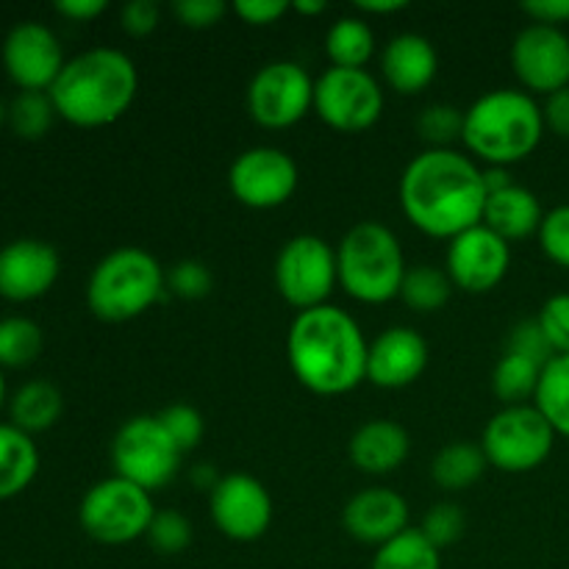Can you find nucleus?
<instances>
[{
    "mask_svg": "<svg viewBox=\"0 0 569 569\" xmlns=\"http://www.w3.org/2000/svg\"><path fill=\"white\" fill-rule=\"evenodd\" d=\"M487 198L481 167L450 148L415 156L400 178L406 220L433 239H456L481 226Z\"/></svg>",
    "mask_w": 569,
    "mask_h": 569,
    "instance_id": "nucleus-1",
    "label": "nucleus"
},
{
    "mask_svg": "<svg viewBox=\"0 0 569 569\" xmlns=\"http://www.w3.org/2000/svg\"><path fill=\"white\" fill-rule=\"evenodd\" d=\"M367 350L359 322L337 306L300 311L287 333L289 370L322 398L348 395L367 381Z\"/></svg>",
    "mask_w": 569,
    "mask_h": 569,
    "instance_id": "nucleus-2",
    "label": "nucleus"
},
{
    "mask_svg": "<svg viewBox=\"0 0 569 569\" xmlns=\"http://www.w3.org/2000/svg\"><path fill=\"white\" fill-rule=\"evenodd\" d=\"M139 92L131 56L114 48H89L67 59L50 87L56 114L78 128H103L120 120Z\"/></svg>",
    "mask_w": 569,
    "mask_h": 569,
    "instance_id": "nucleus-3",
    "label": "nucleus"
},
{
    "mask_svg": "<svg viewBox=\"0 0 569 569\" xmlns=\"http://www.w3.org/2000/svg\"><path fill=\"white\" fill-rule=\"evenodd\" d=\"M545 117L537 100L520 89H492L465 111L467 150L489 167H509L539 148Z\"/></svg>",
    "mask_w": 569,
    "mask_h": 569,
    "instance_id": "nucleus-4",
    "label": "nucleus"
},
{
    "mask_svg": "<svg viewBox=\"0 0 569 569\" xmlns=\"http://www.w3.org/2000/svg\"><path fill=\"white\" fill-rule=\"evenodd\" d=\"M339 287L367 306L398 298L406 278V256L398 237L383 222H356L337 248Z\"/></svg>",
    "mask_w": 569,
    "mask_h": 569,
    "instance_id": "nucleus-5",
    "label": "nucleus"
},
{
    "mask_svg": "<svg viewBox=\"0 0 569 569\" xmlns=\"http://www.w3.org/2000/svg\"><path fill=\"white\" fill-rule=\"evenodd\" d=\"M167 289V272L142 248H117L94 264L87 306L98 320L128 322L153 309Z\"/></svg>",
    "mask_w": 569,
    "mask_h": 569,
    "instance_id": "nucleus-6",
    "label": "nucleus"
},
{
    "mask_svg": "<svg viewBox=\"0 0 569 569\" xmlns=\"http://www.w3.org/2000/svg\"><path fill=\"white\" fill-rule=\"evenodd\" d=\"M156 509L150 492L120 476H111L87 489L78 506L83 533L100 545H128L148 537Z\"/></svg>",
    "mask_w": 569,
    "mask_h": 569,
    "instance_id": "nucleus-7",
    "label": "nucleus"
},
{
    "mask_svg": "<svg viewBox=\"0 0 569 569\" xmlns=\"http://www.w3.org/2000/svg\"><path fill=\"white\" fill-rule=\"evenodd\" d=\"M556 431L537 406H506L483 428L481 448L489 465L500 472H531L550 459Z\"/></svg>",
    "mask_w": 569,
    "mask_h": 569,
    "instance_id": "nucleus-8",
    "label": "nucleus"
},
{
    "mask_svg": "<svg viewBox=\"0 0 569 569\" xmlns=\"http://www.w3.org/2000/svg\"><path fill=\"white\" fill-rule=\"evenodd\" d=\"M183 453L172 442L159 417L139 415L122 422L111 442V465L117 476L137 483L144 492L164 489L176 478Z\"/></svg>",
    "mask_w": 569,
    "mask_h": 569,
    "instance_id": "nucleus-9",
    "label": "nucleus"
},
{
    "mask_svg": "<svg viewBox=\"0 0 569 569\" xmlns=\"http://www.w3.org/2000/svg\"><path fill=\"white\" fill-rule=\"evenodd\" d=\"M339 283L337 250L315 233L292 237L276 259V289L292 309L309 311L328 306Z\"/></svg>",
    "mask_w": 569,
    "mask_h": 569,
    "instance_id": "nucleus-10",
    "label": "nucleus"
},
{
    "mask_svg": "<svg viewBox=\"0 0 569 569\" xmlns=\"http://www.w3.org/2000/svg\"><path fill=\"white\" fill-rule=\"evenodd\" d=\"M315 111L339 133H361L383 114V89L367 70L328 67L315 81Z\"/></svg>",
    "mask_w": 569,
    "mask_h": 569,
    "instance_id": "nucleus-11",
    "label": "nucleus"
},
{
    "mask_svg": "<svg viewBox=\"0 0 569 569\" xmlns=\"http://www.w3.org/2000/svg\"><path fill=\"white\" fill-rule=\"evenodd\" d=\"M315 109V81L295 61H270L248 87V111L261 128H289Z\"/></svg>",
    "mask_w": 569,
    "mask_h": 569,
    "instance_id": "nucleus-12",
    "label": "nucleus"
},
{
    "mask_svg": "<svg viewBox=\"0 0 569 569\" xmlns=\"http://www.w3.org/2000/svg\"><path fill=\"white\" fill-rule=\"evenodd\" d=\"M300 181L298 164L281 148L259 144L233 159L228 170L231 194L248 209H278L295 194Z\"/></svg>",
    "mask_w": 569,
    "mask_h": 569,
    "instance_id": "nucleus-13",
    "label": "nucleus"
},
{
    "mask_svg": "<svg viewBox=\"0 0 569 569\" xmlns=\"http://www.w3.org/2000/svg\"><path fill=\"white\" fill-rule=\"evenodd\" d=\"M3 70L20 92H50L67 59L61 53L59 37L44 22H17L0 48Z\"/></svg>",
    "mask_w": 569,
    "mask_h": 569,
    "instance_id": "nucleus-14",
    "label": "nucleus"
},
{
    "mask_svg": "<svg viewBox=\"0 0 569 569\" xmlns=\"http://www.w3.org/2000/svg\"><path fill=\"white\" fill-rule=\"evenodd\" d=\"M209 511L222 537L233 542H256L270 531L272 498L259 478L231 472L211 489Z\"/></svg>",
    "mask_w": 569,
    "mask_h": 569,
    "instance_id": "nucleus-15",
    "label": "nucleus"
},
{
    "mask_svg": "<svg viewBox=\"0 0 569 569\" xmlns=\"http://www.w3.org/2000/svg\"><path fill=\"white\" fill-rule=\"evenodd\" d=\"M511 67L528 92L553 94L569 87V37L561 28L531 22L511 44Z\"/></svg>",
    "mask_w": 569,
    "mask_h": 569,
    "instance_id": "nucleus-16",
    "label": "nucleus"
},
{
    "mask_svg": "<svg viewBox=\"0 0 569 569\" xmlns=\"http://www.w3.org/2000/svg\"><path fill=\"white\" fill-rule=\"evenodd\" d=\"M511 264V248L506 239L489 231L487 226H476L470 231L450 239L448 248V278L456 289L470 295L492 292L506 278Z\"/></svg>",
    "mask_w": 569,
    "mask_h": 569,
    "instance_id": "nucleus-17",
    "label": "nucleus"
},
{
    "mask_svg": "<svg viewBox=\"0 0 569 569\" xmlns=\"http://www.w3.org/2000/svg\"><path fill=\"white\" fill-rule=\"evenodd\" d=\"M59 250L44 239H11L0 248V298L11 303L44 298L59 281Z\"/></svg>",
    "mask_w": 569,
    "mask_h": 569,
    "instance_id": "nucleus-18",
    "label": "nucleus"
},
{
    "mask_svg": "<svg viewBox=\"0 0 569 569\" xmlns=\"http://www.w3.org/2000/svg\"><path fill=\"white\" fill-rule=\"evenodd\" d=\"M428 367V342L409 326L378 333L367 350V381L381 389H403Z\"/></svg>",
    "mask_w": 569,
    "mask_h": 569,
    "instance_id": "nucleus-19",
    "label": "nucleus"
},
{
    "mask_svg": "<svg viewBox=\"0 0 569 569\" xmlns=\"http://www.w3.org/2000/svg\"><path fill=\"white\" fill-rule=\"evenodd\" d=\"M345 531L365 545H387L409 531V503L392 489H361L342 511Z\"/></svg>",
    "mask_w": 569,
    "mask_h": 569,
    "instance_id": "nucleus-20",
    "label": "nucleus"
},
{
    "mask_svg": "<svg viewBox=\"0 0 569 569\" xmlns=\"http://www.w3.org/2000/svg\"><path fill=\"white\" fill-rule=\"evenodd\" d=\"M439 56L431 39L420 33H398L381 53V72L398 94H417L437 78Z\"/></svg>",
    "mask_w": 569,
    "mask_h": 569,
    "instance_id": "nucleus-21",
    "label": "nucleus"
},
{
    "mask_svg": "<svg viewBox=\"0 0 569 569\" xmlns=\"http://www.w3.org/2000/svg\"><path fill=\"white\" fill-rule=\"evenodd\" d=\"M411 439L395 420H370L350 437L348 453L356 470L367 476H389L409 459Z\"/></svg>",
    "mask_w": 569,
    "mask_h": 569,
    "instance_id": "nucleus-22",
    "label": "nucleus"
},
{
    "mask_svg": "<svg viewBox=\"0 0 569 569\" xmlns=\"http://www.w3.org/2000/svg\"><path fill=\"white\" fill-rule=\"evenodd\" d=\"M542 220L545 214L539 198L520 183H511V187L489 194L487 209H483V226L506 242H517V239L539 233Z\"/></svg>",
    "mask_w": 569,
    "mask_h": 569,
    "instance_id": "nucleus-23",
    "label": "nucleus"
},
{
    "mask_svg": "<svg viewBox=\"0 0 569 569\" xmlns=\"http://www.w3.org/2000/svg\"><path fill=\"white\" fill-rule=\"evenodd\" d=\"M39 472V450L31 433L0 422V500L26 492Z\"/></svg>",
    "mask_w": 569,
    "mask_h": 569,
    "instance_id": "nucleus-24",
    "label": "nucleus"
},
{
    "mask_svg": "<svg viewBox=\"0 0 569 569\" xmlns=\"http://www.w3.org/2000/svg\"><path fill=\"white\" fill-rule=\"evenodd\" d=\"M61 411H64V398H61L59 387L50 381H28L17 389L9 398V417L11 426H17L26 433H42L59 422Z\"/></svg>",
    "mask_w": 569,
    "mask_h": 569,
    "instance_id": "nucleus-25",
    "label": "nucleus"
},
{
    "mask_svg": "<svg viewBox=\"0 0 569 569\" xmlns=\"http://www.w3.org/2000/svg\"><path fill=\"white\" fill-rule=\"evenodd\" d=\"M487 456L483 448L476 442H450L448 448L433 456L431 478L439 489L448 492H465L487 470Z\"/></svg>",
    "mask_w": 569,
    "mask_h": 569,
    "instance_id": "nucleus-26",
    "label": "nucleus"
},
{
    "mask_svg": "<svg viewBox=\"0 0 569 569\" xmlns=\"http://www.w3.org/2000/svg\"><path fill=\"white\" fill-rule=\"evenodd\" d=\"M326 53L333 67L365 70L376 56V33L361 17H339L326 37Z\"/></svg>",
    "mask_w": 569,
    "mask_h": 569,
    "instance_id": "nucleus-27",
    "label": "nucleus"
},
{
    "mask_svg": "<svg viewBox=\"0 0 569 569\" xmlns=\"http://www.w3.org/2000/svg\"><path fill=\"white\" fill-rule=\"evenodd\" d=\"M537 409L556 431V437L569 439V356H553L545 365L537 389Z\"/></svg>",
    "mask_w": 569,
    "mask_h": 569,
    "instance_id": "nucleus-28",
    "label": "nucleus"
},
{
    "mask_svg": "<svg viewBox=\"0 0 569 569\" xmlns=\"http://www.w3.org/2000/svg\"><path fill=\"white\" fill-rule=\"evenodd\" d=\"M370 569H442V556L420 528H409L376 550Z\"/></svg>",
    "mask_w": 569,
    "mask_h": 569,
    "instance_id": "nucleus-29",
    "label": "nucleus"
},
{
    "mask_svg": "<svg viewBox=\"0 0 569 569\" xmlns=\"http://www.w3.org/2000/svg\"><path fill=\"white\" fill-rule=\"evenodd\" d=\"M44 348V333L31 317L11 315L0 320V370L33 365Z\"/></svg>",
    "mask_w": 569,
    "mask_h": 569,
    "instance_id": "nucleus-30",
    "label": "nucleus"
},
{
    "mask_svg": "<svg viewBox=\"0 0 569 569\" xmlns=\"http://www.w3.org/2000/svg\"><path fill=\"white\" fill-rule=\"evenodd\" d=\"M542 370L545 367L533 365V361L503 353V359L495 365L492 392L498 395V400H503L506 406H526V400L537 398Z\"/></svg>",
    "mask_w": 569,
    "mask_h": 569,
    "instance_id": "nucleus-31",
    "label": "nucleus"
},
{
    "mask_svg": "<svg viewBox=\"0 0 569 569\" xmlns=\"http://www.w3.org/2000/svg\"><path fill=\"white\" fill-rule=\"evenodd\" d=\"M453 292V281L448 278V272L437 270L431 264H420L406 270L403 287H400V298L409 309L420 311V315H431L439 311L450 300Z\"/></svg>",
    "mask_w": 569,
    "mask_h": 569,
    "instance_id": "nucleus-32",
    "label": "nucleus"
},
{
    "mask_svg": "<svg viewBox=\"0 0 569 569\" xmlns=\"http://www.w3.org/2000/svg\"><path fill=\"white\" fill-rule=\"evenodd\" d=\"M56 117L59 114L48 92H20L9 103V126L20 139H42Z\"/></svg>",
    "mask_w": 569,
    "mask_h": 569,
    "instance_id": "nucleus-33",
    "label": "nucleus"
},
{
    "mask_svg": "<svg viewBox=\"0 0 569 569\" xmlns=\"http://www.w3.org/2000/svg\"><path fill=\"white\" fill-rule=\"evenodd\" d=\"M417 133L431 144V150L448 148L465 133V111L450 103H433L417 117Z\"/></svg>",
    "mask_w": 569,
    "mask_h": 569,
    "instance_id": "nucleus-34",
    "label": "nucleus"
},
{
    "mask_svg": "<svg viewBox=\"0 0 569 569\" xmlns=\"http://www.w3.org/2000/svg\"><path fill=\"white\" fill-rule=\"evenodd\" d=\"M150 548L159 550L161 556H178L192 545V522L176 509L156 511L153 522L148 528Z\"/></svg>",
    "mask_w": 569,
    "mask_h": 569,
    "instance_id": "nucleus-35",
    "label": "nucleus"
},
{
    "mask_svg": "<svg viewBox=\"0 0 569 569\" xmlns=\"http://www.w3.org/2000/svg\"><path fill=\"white\" fill-rule=\"evenodd\" d=\"M156 417H159V422L164 426V431L170 433V439L178 445V450H181L183 456H187L189 450L198 448L200 439H203V428H206L203 415H200L194 406L172 403Z\"/></svg>",
    "mask_w": 569,
    "mask_h": 569,
    "instance_id": "nucleus-36",
    "label": "nucleus"
},
{
    "mask_svg": "<svg viewBox=\"0 0 569 569\" xmlns=\"http://www.w3.org/2000/svg\"><path fill=\"white\" fill-rule=\"evenodd\" d=\"M467 517L461 511V506L456 503H437L431 506V511L422 520V537L433 545V548H450V545L459 542L465 537Z\"/></svg>",
    "mask_w": 569,
    "mask_h": 569,
    "instance_id": "nucleus-37",
    "label": "nucleus"
},
{
    "mask_svg": "<svg viewBox=\"0 0 569 569\" xmlns=\"http://www.w3.org/2000/svg\"><path fill=\"white\" fill-rule=\"evenodd\" d=\"M506 353L520 356V359L533 361V365L545 367L553 359V348H550L548 337H545L539 320H522L511 328L509 339H506Z\"/></svg>",
    "mask_w": 569,
    "mask_h": 569,
    "instance_id": "nucleus-38",
    "label": "nucleus"
},
{
    "mask_svg": "<svg viewBox=\"0 0 569 569\" xmlns=\"http://www.w3.org/2000/svg\"><path fill=\"white\" fill-rule=\"evenodd\" d=\"M214 287V276L198 259H183L167 272V289L183 300H203Z\"/></svg>",
    "mask_w": 569,
    "mask_h": 569,
    "instance_id": "nucleus-39",
    "label": "nucleus"
},
{
    "mask_svg": "<svg viewBox=\"0 0 569 569\" xmlns=\"http://www.w3.org/2000/svg\"><path fill=\"white\" fill-rule=\"evenodd\" d=\"M539 244L553 264L569 270V203L548 211L539 226Z\"/></svg>",
    "mask_w": 569,
    "mask_h": 569,
    "instance_id": "nucleus-40",
    "label": "nucleus"
},
{
    "mask_svg": "<svg viewBox=\"0 0 569 569\" xmlns=\"http://www.w3.org/2000/svg\"><path fill=\"white\" fill-rule=\"evenodd\" d=\"M539 326L556 356H569V295H553L539 311Z\"/></svg>",
    "mask_w": 569,
    "mask_h": 569,
    "instance_id": "nucleus-41",
    "label": "nucleus"
},
{
    "mask_svg": "<svg viewBox=\"0 0 569 569\" xmlns=\"http://www.w3.org/2000/svg\"><path fill=\"white\" fill-rule=\"evenodd\" d=\"M228 6L222 0H176L172 3V14L178 17V22L187 28H214L217 22L226 17Z\"/></svg>",
    "mask_w": 569,
    "mask_h": 569,
    "instance_id": "nucleus-42",
    "label": "nucleus"
},
{
    "mask_svg": "<svg viewBox=\"0 0 569 569\" xmlns=\"http://www.w3.org/2000/svg\"><path fill=\"white\" fill-rule=\"evenodd\" d=\"M122 31L131 37H148L159 26V6L153 0H131L120 11Z\"/></svg>",
    "mask_w": 569,
    "mask_h": 569,
    "instance_id": "nucleus-43",
    "label": "nucleus"
},
{
    "mask_svg": "<svg viewBox=\"0 0 569 569\" xmlns=\"http://www.w3.org/2000/svg\"><path fill=\"white\" fill-rule=\"evenodd\" d=\"M289 9H292V3H287V0H237L233 3V14L242 17L248 26H272Z\"/></svg>",
    "mask_w": 569,
    "mask_h": 569,
    "instance_id": "nucleus-44",
    "label": "nucleus"
},
{
    "mask_svg": "<svg viewBox=\"0 0 569 569\" xmlns=\"http://www.w3.org/2000/svg\"><path fill=\"white\" fill-rule=\"evenodd\" d=\"M522 11L539 26L559 28L561 22H569V0H526Z\"/></svg>",
    "mask_w": 569,
    "mask_h": 569,
    "instance_id": "nucleus-45",
    "label": "nucleus"
},
{
    "mask_svg": "<svg viewBox=\"0 0 569 569\" xmlns=\"http://www.w3.org/2000/svg\"><path fill=\"white\" fill-rule=\"evenodd\" d=\"M542 117H545V128H550L556 137L569 139V87L548 94V103H545Z\"/></svg>",
    "mask_w": 569,
    "mask_h": 569,
    "instance_id": "nucleus-46",
    "label": "nucleus"
},
{
    "mask_svg": "<svg viewBox=\"0 0 569 569\" xmlns=\"http://www.w3.org/2000/svg\"><path fill=\"white\" fill-rule=\"evenodd\" d=\"M56 11L67 20L76 22H89L94 17H100L106 11V0H59Z\"/></svg>",
    "mask_w": 569,
    "mask_h": 569,
    "instance_id": "nucleus-47",
    "label": "nucleus"
},
{
    "mask_svg": "<svg viewBox=\"0 0 569 569\" xmlns=\"http://www.w3.org/2000/svg\"><path fill=\"white\" fill-rule=\"evenodd\" d=\"M406 0H359L356 9L365 11V14H395V11L406 9Z\"/></svg>",
    "mask_w": 569,
    "mask_h": 569,
    "instance_id": "nucleus-48",
    "label": "nucleus"
},
{
    "mask_svg": "<svg viewBox=\"0 0 569 569\" xmlns=\"http://www.w3.org/2000/svg\"><path fill=\"white\" fill-rule=\"evenodd\" d=\"M295 11H300V14H322V11L328 9V3H322V0H298V3H292Z\"/></svg>",
    "mask_w": 569,
    "mask_h": 569,
    "instance_id": "nucleus-49",
    "label": "nucleus"
},
{
    "mask_svg": "<svg viewBox=\"0 0 569 569\" xmlns=\"http://www.w3.org/2000/svg\"><path fill=\"white\" fill-rule=\"evenodd\" d=\"M3 122H9V106H6L3 98H0V128H3Z\"/></svg>",
    "mask_w": 569,
    "mask_h": 569,
    "instance_id": "nucleus-50",
    "label": "nucleus"
},
{
    "mask_svg": "<svg viewBox=\"0 0 569 569\" xmlns=\"http://www.w3.org/2000/svg\"><path fill=\"white\" fill-rule=\"evenodd\" d=\"M6 406V378H3V370H0V409Z\"/></svg>",
    "mask_w": 569,
    "mask_h": 569,
    "instance_id": "nucleus-51",
    "label": "nucleus"
}]
</instances>
